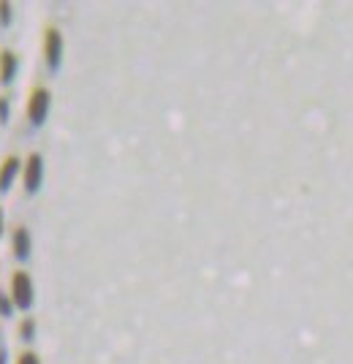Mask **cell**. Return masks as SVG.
Returning <instances> with one entry per match:
<instances>
[{
    "mask_svg": "<svg viewBox=\"0 0 353 364\" xmlns=\"http://www.w3.org/2000/svg\"><path fill=\"white\" fill-rule=\"evenodd\" d=\"M9 296H11V302H14L16 310L31 313L33 304H36V283H33L31 272L16 269V272L11 274V289H9Z\"/></svg>",
    "mask_w": 353,
    "mask_h": 364,
    "instance_id": "cell-1",
    "label": "cell"
},
{
    "mask_svg": "<svg viewBox=\"0 0 353 364\" xmlns=\"http://www.w3.org/2000/svg\"><path fill=\"white\" fill-rule=\"evenodd\" d=\"M49 109H52V92L44 85H36L28 95V104H25V117L31 128H41L49 117Z\"/></svg>",
    "mask_w": 353,
    "mask_h": 364,
    "instance_id": "cell-2",
    "label": "cell"
},
{
    "mask_svg": "<svg viewBox=\"0 0 353 364\" xmlns=\"http://www.w3.org/2000/svg\"><path fill=\"white\" fill-rule=\"evenodd\" d=\"M44 185V155L41 152H31L22 161V188L28 196H36Z\"/></svg>",
    "mask_w": 353,
    "mask_h": 364,
    "instance_id": "cell-3",
    "label": "cell"
},
{
    "mask_svg": "<svg viewBox=\"0 0 353 364\" xmlns=\"http://www.w3.org/2000/svg\"><path fill=\"white\" fill-rule=\"evenodd\" d=\"M44 63L52 74H58L63 65V33L55 25H46L44 31Z\"/></svg>",
    "mask_w": 353,
    "mask_h": 364,
    "instance_id": "cell-4",
    "label": "cell"
},
{
    "mask_svg": "<svg viewBox=\"0 0 353 364\" xmlns=\"http://www.w3.org/2000/svg\"><path fill=\"white\" fill-rule=\"evenodd\" d=\"M19 177H22V158L14 155V152H9L0 161V193H9Z\"/></svg>",
    "mask_w": 353,
    "mask_h": 364,
    "instance_id": "cell-5",
    "label": "cell"
},
{
    "mask_svg": "<svg viewBox=\"0 0 353 364\" xmlns=\"http://www.w3.org/2000/svg\"><path fill=\"white\" fill-rule=\"evenodd\" d=\"M11 253L19 264H25V261H31L33 256V237H31V228L25 226V223H19L14 226L11 231Z\"/></svg>",
    "mask_w": 353,
    "mask_h": 364,
    "instance_id": "cell-6",
    "label": "cell"
},
{
    "mask_svg": "<svg viewBox=\"0 0 353 364\" xmlns=\"http://www.w3.org/2000/svg\"><path fill=\"white\" fill-rule=\"evenodd\" d=\"M19 74V58L14 49H0V85L9 87Z\"/></svg>",
    "mask_w": 353,
    "mask_h": 364,
    "instance_id": "cell-7",
    "label": "cell"
},
{
    "mask_svg": "<svg viewBox=\"0 0 353 364\" xmlns=\"http://www.w3.org/2000/svg\"><path fill=\"white\" fill-rule=\"evenodd\" d=\"M16 334H19L22 343H33V337H36V318H33V316H25V318L19 321Z\"/></svg>",
    "mask_w": 353,
    "mask_h": 364,
    "instance_id": "cell-8",
    "label": "cell"
},
{
    "mask_svg": "<svg viewBox=\"0 0 353 364\" xmlns=\"http://www.w3.org/2000/svg\"><path fill=\"white\" fill-rule=\"evenodd\" d=\"M16 313L14 302H11V296L6 294V291H0V318H11Z\"/></svg>",
    "mask_w": 353,
    "mask_h": 364,
    "instance_id": "cell-9",
    "label": "cell"
},
{
    "mask_svg": "<svg viewBox=\"0 0 353 364\" xmlns=\"http://www.w3.org/2000/svg\"><path fill=\"white\" fill-rule=\"evenodd\" d=\"M14 6L9 3V0H0V28H9L11 25V19H14V11H11Z\"/></svg>",
    "mask_w": 353,
    "mask_h": 364,
    "instance_id": "cell-10",
    "label": "cell"
},
{
    "mask_svg": "<svg viewBox=\"0 0 353 364\" xmlns=\"http://www.w3.org/2000/svg\"><path fill=\"white\" fill-rule=\"evenodd\" d=\"M11 120V101L9 95H0V125H9Z\"/></svg>",
    "mask_w": 353,
    "mask_h": 364,
    "instance_id": "cell-11",
    "label": "cell"
},
{
    "mask_svg": "<svg viewBox=\"0 0 353 364\" xmlns=\"http://www.w3.org/2000/svg\"><path fill=\"white\" fill-rule=\"evenodd\" d=\"M14 364H41V359H38L36 350H22V353H16Z\"/></svg>",
    "mask_w": 353,
    "mask_h": 364,
    "instance_id": "cell-12",
    "label": "cell"
},
{
    "mask_svg": "<svg viewBox=\"0 0 353 364\" xmlns=\"http://www.w3.org/2000/svg\"><path fill=\"white\" fill-rule=\"evenodd\" d=\"M0 364H9V350L0 346Z\"/></svg>",
    "mask_w": 353,
    "mask_h": 364,
    "instance_id": "cell-13",
    "label": "cell"
},
{
    "mask_svg": "<svg viewBox=\"0 0 353 364\" xmlns=\"http://www.w3.org/2000/svg\"><path fill=\"white\" fill-rule=\"evenodd\" d=\"M3 231H6V215H3V207H0V237H3Z\"/></svg>",
    "mask_w": 353,
    "mask_h": 364,
    "instance_id": "cell-14",
    "label": "cell"
}]
</instances>
